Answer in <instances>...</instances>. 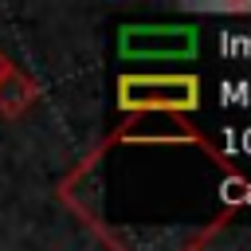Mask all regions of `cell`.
I'll return each instance as SVG.
<instances>
[{
	"mask_svg": "<svg viewBox=\"0 0 251 251\" xmlns=\"http://www.w3.org/2000/svg\"><path fill=\"white\" fill-rule=\"evenodd\" d=\"M122 59H192L196 27L184 24H129L118 31Z\"/></svg>",
	"mask_w": 251,
	"mask_h": 251,
	"instance_id": "3957f363",
	"label": "cell"
},
{
	"mask_svg": "<svg viewBox=\"0 0 251 251\" xmlns=\"http://www.w3.org/2000/svg\"><path fill=\"white\" fill-rule=\"evenodd\" d=\"M196 145V149H204L216 165H224V173H235L231 165H227V157L196 129V126H188V118H169V114H137V118H129L122 129H114L110 133V141L106 145Z\"/></svg>",
	"mask_w": 251,
	"mask_h": 251,
	"instance_id": "7a4b0ae2",
	"label": "cell"
},
{
	"mask_svg": "<svg viewBox=\"0 0 251 251\" xmlns=\"http://www.w3.org/2000/svg\"><path fill=\"white\" fill-rule=\"evenodd\" d=\"M12 71H16V63H12V59H8V51L0 47V86H4V78H8Z\"/></svg>",
	"mask_w": 251,
	"mask_h": 251,
	"instance_id": "52a82bcc",
	"label": "cell"
},
{
	"mask_svg": "<svg viewBox=\"0 0 251 251\" xmlns=\"http://www.w3.org/2000/svg\"><path fill=\"white\" fill-rule=\"evenodd\" d=\"M118 110L122 114H169L188 118L200 110V78L196 75H122L118 78Z\"/></svg>",
	"mask_w": 251,
	"mask_h": 251,
	"instance_id": "6da1fadb",
	"label": "cell"
},
{
	"mask_svg": "<svg viewBox=\"0 0 251 251\" xmlns=\"http://www.w3.org/2000/svg\"><path fill=\"white\" fill-rule=\"evenodd\" d=\"M35 102H39V86H35V78L24 75V71L16 67V71L4 78V86H0V114H4V118H24Z\"/></svg>",
	"mask_w": 251,
	"mask_h": 251,
	"instance_id": "277c9868",
	"label": "cell"
},
{
	"mask_svg": "<svg viewBox=\"0 0 251 251\" xmlns=\"http://www.w3.org/2000/svg\"><path fill=\"white\" fill-rule=\"evenodd\" d=\"M247 188H251V184H247L239 173H227V180H224V200H227V204H239V200L247 196Z\"/></svg>",
	"mask_w": 251,
	"mask_h": 251,
	"instance_id": "8992f818",
	"label": "cell"
},
{
	"mask_svg": "<svg viewBox=\"0 0 251 251\" xmlns=\"http://www.w3.org/2000/svg\"><path fill=\"white\" fill-rule=\"evenodd\" d=\"M184 12H200V16H251V0H212V4H184Z\"/></svg>",
	"mask_w": 251,
	"mask_h": 251,
	"instance_id": "5b68a950",
	"label": "cell"
}]
</instances>
